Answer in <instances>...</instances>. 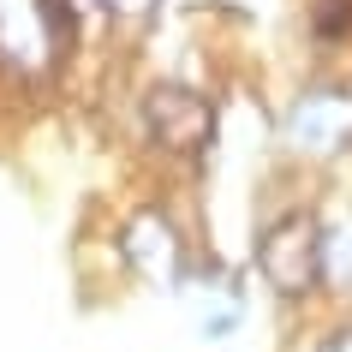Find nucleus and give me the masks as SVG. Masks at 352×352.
Segmentation results:
<instances>
[{
	"mask_svg": "<svg viewBox=\"0 0 352 352\" xmlns=\"http://www.w3.org/2000/svg\"><path fill=\"white\" fill-rule=\"evenodd\" d=\"M144 126L167 155H204L215 138V108L191 84H149L144 96Z\"/></svg>",
	"mask_w": 352,
	"mask_h": 352,
	"instance_id": "7ed1b4c3",
	"label": "nucleus"
},
{
	"mask_svg": "<svg viewBox=\"0 0 352 352\" xmlns=\"http://www.w3.org/2000/svg\"><path fill=\"white\" fill-rule=\"evenodd\" d=\"M66 48V19L54 0H0V66L12 78H48Z\"/></svg>",
	"mask_w": 352,
	"mask_h": 352,
	"instance_id": "f03ea898",
	"label": "nucleus"
},
{
	"mask_svg": "<svg viewBox=\"0 0 352 352\" xmlns=\"http://www.w3.org/2000/svg\"><path fill=\"white\" fill-rule=\"evenodd\" d=\"M257 275L275 287L280 298H305L322 287L329 275V227L293 209V215H275V221L257 233Z\"/></svg>",
	"mask_w": 352,
	"mask_h": 352,
	"instance_id": "f257e3e1",
	"label": "nucleus"
},
{
	"mask_svg": "<svg viewBox=\"0 0 352 352\" xmlns=\"http://www.w3.org/2000/svg\"><path fill=\"white\" fill-rule=\"evenodd\" d=\"M96 6H102L108 19H126V24H138V19H149V12H155L162 0H96Z\"/></svg>",
	"mask_w": 352,
	"mask_h": 352,
	"instance_id": "1a4fd4ad",
	"label": "nucleus"
},
{
	"mask_svg": "<svg viewBox=\"0 0 352 352\" xmlns=\"http://www.w3.org/2000/svg\"><path fill=\"white\" fill-rule=\"evenodd\" d=\"M316 352H352V329H340V334H329V340H322V346Z\"/></svg>",
	"mask_w": 352,
	"mask_h": 352,
	"instance_id": "9d476101",
	"label": "nucleus"
},
{
	"mask_svg": "<svg viewBox=\"0 0 352 352\" xmlns=\"http://www.w3.org/2000/svg\"><path fill=\"white\" fill-rule=\"evenodd\" d=\"M120 257L149 280V287H179L186 280V239L162 209H138L120 233Z\"/></svg>",
	"mask_w": 352,
	"mask_h": 352,
	"instance_id": "39448f33",
	"label": "nucleus"
},
{
	"mask_svg": "<svg viewBox=\"0 0 352 352\" xmlns=\"http://www.w3.org/2000/svg\"><path fill=\"white\" fill-rule=\"evenodd\" d=\"M346 24H352V0H316V12H311L316 36H340Z\"/></svg>",
	"mask_w": 352,
	"mask_h": 352,
	"instance_id": "6e6552de",
	"label": "nucleus"
},
{
	"mask_svg": "<svg viewBox=\"0 0 352 352\" xmlns=\"http://www.w3.org/2000/svg\"><path fill=\"white\" fill-rule=\"evenodd\" d=\"M329 275L334 280H352V221H334L329 227Z\"/></svg>",
	"mask_w": 352,
	"mask_h": 352,
	"instance_id": "0eeeda50",
	"label": "nucleus"
},
{
	"mask_svg": "<svg viewBox=\"0 0 352 352\" xmlns=\"http://www.w3.org/2000/svg\"><path fill=\"white\" fill-rule=\"evenodd\" d=\"M179 298H186V311H191V322H197V334H209V340L239 322V287H233L221 269L186 275V280H179Z\"/></svg>",
	"mask_w": 352,
	"mask_h": 352,
	"instance_id": "423d86ee",
	"label": "nucleus"
},
{
	"mask_svg": "<svg viewBox=\"0 0 352 352\" xmlns=\"http://www.w3.org/2000/svg\"><path fill=\"white\" fill-rule=\"evenodd\" d=\"M280 131H287V144L298 155H316V162L346 155L352 149V90H305L287 108Z\"/></svg>",
	"mask_w": 352,
	"mask_h": 352,
	"instance_id": "20e7f679",
	"label": "nucleus"
}]
</instances>
